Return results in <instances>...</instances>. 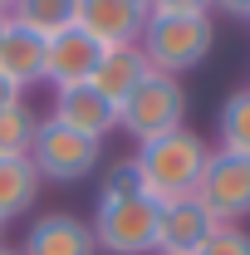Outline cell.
Wrapping results in <instances>:
<instances>
[{
    "mask_svg": "<svg viewBox=\"0 0 250 255\" xmlns=\"http://www.w3.org/2000/svg\"><path fill=\"white\" fill-rule=\"evenodd\" d=\"M206 157H211V147H206V137L191 132V128L162 132L152 142H137V152H132L137 177H142V191L152 196L157 206L182 201V196H196V182H201V172H206Z\"/></svg>",
    "mask_w": 250,
    "mask_h": 255,
    "instance_id": "cell-1",
    "label": "cell"
},
{
    "mask_svg": "<svg viewBox=\"0 0 250 255\" xmlns=\"http://www.w3.org/2000/svg\"><path fill=\"white\" fill-rule=\"evenodd\" d=\"M211 44H216L211 15H147L142 39H137V49L147 54L152 74H172V79H182L196 64H206Z\"/></svg>",
    "mask_w": 250,
    "mask_h": 255,
    "instance_id": "cell-2",
    "label": "cell"
},
{
    "mask_svg": "<svg viewBox=\"0 0 250 255\" xmlns=\"http://www.w3.org/2000/svg\"><path fill=\"white\" fill-rule=\"evenodd\" d=\"M118 128L132 142H152L162 132L187 128V89L172 74H147L132 94L118 103Z\"/></svg>",
    "mask_w": 250,
    "mask_h": 255,
    "instance_id": "cell-3",
    "label": "cell"
},
{
    "mask_svg": "<svg viewBox=\"0 0 250 255\" xmlns=\"http://www.w3.org/2000/svg\"><path fill=\"white\" fill-rule=\"evenodd\" d=\"M98 251L108 255H157V231H162V206L152 196H123V201H98L94 221Z\"/></svg>",
    "mask_w": 250,
    "mask_h": 255,
    "instance_id": "cell-4",
    "label": "cell"
},
{
    "mask_svg": "<svg viewBox=\"0 0 250 255\" xmlns=\"http://www.w3.org/2000/svg\"><path fill=\"white\" fill-rule=\"evenodd\" d=\"M98 162H103V142L54 123V118L39 123L34 147H30V167L39 172V182H64V187L69 182H84V177L98 172Z\"/></svg>",
    "mask_w": 250,
    "mask_h": 255,
    "instance_id": "cell-5",
    "label": "cell"
},
{
    "mask_svg": "<svg viewBox=\"0 0 250 255\" xmlns=\"http://www.w3.org/2000/svg\"><path fill=\"white\" fill-rule=\"evenodd\" d=\"M196 201L211 211L216 226H241L250 216V157L241 152H211L196 182Z\"/></svg>",
    "mask_w": 250,
    "mask_h": 255,
    "instance_id": "cell-6",
    "label": "cell"
},
{
    "mask_svg": "<svg viewBox=\"0 0 250 255\" xmlns=\"http://www.w3.org/2000/svg\"><path fill=\"white\" fill-rule=\"evenodd\" d=\"M147 15H152L147 0H79L74 25L84 34H94L103 49H113V44H137Z\"/></svg>",
    "mask_w": 250,
    "mask_h": 255,
    "instance_id": "cell-7",
    "label": "cell"
},
{
    "mask_svg": "<svg viewBox=\"0 0 250 255\" xmlns=\"http://www.w3.org/2000/svg\"><path fill=\"white\" fill-rule=\"evenodd\" d=\"M98 59H103V44H98L94 34H84L79 25H69V30L44 39V84H49V89L89 84Z\"/></svg>",
    "mask_w": 250,
    "mask_h": 255,
    "instance_id": "cell-8",
    "label": "cell"
},
{
    "mask_svg": "<svg viewBox=\"0 0 250 255\" xmlns=\"http://www.w3.org/2000/svg\"><path fill=\"white\" fill-rule=\"evenodd\" d=\"M49 118L64 123V128H74V132H84V137H94V142H103L118 128V108L98 94L94 84H69V89H54Z\"/></svg>",
    "mask_w": 250,
    "mask_h": 255,
    "instance_id": "cell-9",
    "label": "cell"
},
{
    "mask_svg": "<svg viewBox=\"0 0 250 255\" xmlns=\"http://www.w3.org/2000/svg\"><path fill=\"white\" fill-rule=\"evenodd\" d=\"M20 255H98V241L89 231V221H79L74 211H44L25 231Z\"/></svg>",
    "mask_w": 250,
    "mask_h": 255,
    "instance_id": "cell-10",
    "label": "cell"
},
{
    "mask_svg": "<svg viewBox=\"0 0 250 255\" xmlns=\"http://www.w3.org/2000/svg\"><path fill=\"white\" fill-rule=\"evenodd\" d=\"M211 231H216V221L196 196L167 201L162 206V231H157V255H196Z\"/></svg>",
    "mask_w": 250,
    "mask_h": 255,
    "instance_id": "cell-11",
    "label": "cell"
},
{
    "mask_svg": "<svg viewBox=\"0 0 250 255\" xmlns=\"http://www.w3.org/2000/svg\"><path fill=\"white\" fill-rule=\"evenodd\" d=\"M0 74L20 94H30L34 84H44V34L5 20V34H0Z\"/></svg>",
    "mask_w": 250,
    "mask_h": 255,
    "instance_id": "cell-12",
    "label": "cell"
},
{
    "mask_svg": "<svg viewBox=\"0 0 250 255\" xmlns=\"http://www.w3.org/2000/svg\"><path fill=\"white\" fill-rule=\"evenodd\" d=\"M147 74H152V64H147V54H142L137 44H113V49H103V59H98V69H94L89 84H94L98 94L118 108V103H123V98L147 79Z\"/></svg>",
    "mask_w": 250,
    "mask_h": 255,
    "instance_id": "cell-13",
    "label": "cell"
},
{
    "mask_svg": "<svg viewBox=\"0 0 250 255\" xmlns=\"http://www.w3.org/2000/svg\"><path fill=\"white\" fill-rule=\"evenodd\" d=\"M39 172L30 167V157H0V226L20 221L39 201Z\"/></svg>",
    "mask_w": 250,
    "mask_h": 255,
    "instance_id": "cell-14",
    "label": "cell"
},
{
    "mask_svg": "<svg viewBox=\"0 0 250 255\" xmlns=\"http://www.w3.org/2000/svg\"><path fill=\"white\" fill-rule=\"evenodd\" d=\"M74 15H79V0H15V10H10V20L15 25H25L34 34H59L74 25Z\"/></svg>",
    "mask_w": 250,
    "mask_h": 255,
    "instance_id": "cell-15",
    "label": "cell"
},
{
    "mask_svg": "<svg viewBox=\"0 0 250 255\" xmlns=\"http://www.w3.org/2000/svg\"><path fill=\"white\" fill-rule=\"evenodd\" d=\"M39 123H44V118L34 113L25 98L10 103V108H0V157H30Z\"/></svg>",
    "mask_w": 250,
    "mask_h": 255,
    "instance_id": "cell-16",
    "label": "cell"
},
{
    "mask_svg": "<svg viewBox=\"0 0 250 255\" xmlns=\"http://www.w3.org/2000/svg\"><path fill=\"white\" fill-rule=\"evenodd\" d=\"M216 132H221V152H241V157H250V89H236V94L221 103Z\"/></svg>",
    "mask_w": 250,
    "mask_h": 255,
    "instance_id": "cell-17",
    "label": "cell"
},
{
    "mask_svg": "<svg viewBox=\"0 0 250 255\" xmlns=\"http://www.w3.org/2000/svg\"><path fill=\"white\" fill-rule=\"evenodd\" d=\"M123 196H142V177H137L132 157L103 167V177H98V201H123Z\"/></svg>",
    "mask_w": 250,
    "mask_h": 255,
    "instance_id": "cell-18",
    "label": "cell"
},
{
    "mask_svg": "<svg viewBox=\"0 0 250 255\" xmlns=\"http://www.w3.org/2000/svg\"><path fill=\"white\" fill-rule=\"evenodd\" d=\"M196 255H250V231H241V226H216Z\"/></svg>",
    "mask_w": 250,
    "mask_h": 255,
    "instance_id": "cell-19",
    "label": "cell"
},
{
    "mask_svg": "<svg viewBox=\"0 0 250 255\" xmlns=\"http://www.w3.org/2000/svg\"><path fill=\"white\" fill-rule=\"evenodd\" d=\"M152 15H211V0H147Z\"/></svg>",
    "mask_w": 250,
    "mask_h": 255,
    "instance_id": "cell-20",
    "label": "cell"
},
{
    "mask_svg": "<svg viewBox=\"0 0 250 255\" xmlns=\"http://www.w3.org/2000/svg\"><path fill=\"white\" fill-rule=\"evenodd\" d=\"M211 10L231 15V20H250V0H211Z\"/></svg>",
    "mask_w": 250,
    "mask_h": 255,
    "instance_id": "cell-21",
    "label": "cell"
},
{
    "mask_svg": "<svg viewBox=\"0 0 250 255\" xmlns=\"http://www.w3.org/2000/svg\"><path fill=\"white\" fill-rule=\"evenodd\" d=\"M20 89H15V84H10V79H5V74H0V108H10V103H20Z\"/></svg>",
    "mask_w": 250,
    "mask_h": 255,
    "instance_id": "cell-22",
    "label": "cell"
},
{
    "mask_svg": "<svg viewBox=\"0 0 250 255\" xmlns=\"http://www.w3.org/2000/svg\"><path fill=\"white\" fill-rule=\"evenodd\" d=\"M10 10H15V0H0V15H10Z\"/></svg>",
    "mask_w": 250,
    "mask_h": 255,
    "instance_id": "cell-23",
    "label": "cell"
},
{
    "mask_svg": "<svg viewBox=\"0 0 250 255\" xmlns=\"http://www.w3.org/2000/svg\"><path fill=\"white\" fill-rule=\"evenodd\" d=\"M0 255H20V251H10V246H0Z\"/></svg>",
    "mask_w": 250,
    "mask_h": 255,
    "instance_id": "cell-24",
    "label": "cell"
},
{
    "mask_svg": "<svg viewBox=\"0 0 250 255\" xmlns=\"http://www.w3.org/2000/svg\"><path fill=\"white\" fill-rule=\"evenodd\" d=\"M5 20H10V15H0V34H5Z\"/></svg>",
    "mask_w": 250,
    "mask_h": 255,
    "instance_id": "cell-25",
    "label": "cell"
},
{
    "mask_svg": "<svg viewBox=\"0 0 250 255\" xmlns=\"http://www.w3.org/2000/svg\"><path fill=\"white\" fill-rule=\"evenodd\" d=\"M0 231H5V226H0ZM0 246H5V236H0Z\"/></svg>",
    "mask_w": 250,
    "mask_h": 255,
    "instance_id": "cell-26",
    "label": "cell"
}]
</instances>
